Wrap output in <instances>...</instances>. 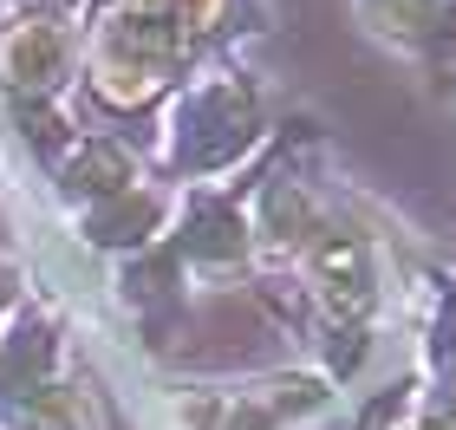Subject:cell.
<instances>
[]
</instances>
